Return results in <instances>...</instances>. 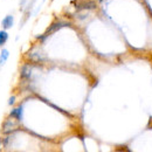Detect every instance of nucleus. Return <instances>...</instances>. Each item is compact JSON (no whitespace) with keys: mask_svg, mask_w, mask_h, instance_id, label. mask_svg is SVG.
Instances as JSON below:
<instances>
[{"mask_svg":"<svg viewBox=\"0 0 152 152\" xmlns=\"http://www.w3.org/2000/svg\"><path fill=\"white\" fill-rule=\"evenodd\" d=\"M13 25H14V17L11 15V14L6 15L1 21V26H2L4 29H10V28L13 27Z\"/></svg>","mask_w":152,"mask_h":152,"instance_id":"obj_1","label":"nucleus"},{"mask_svg":"<svg viewBox=\"0 0 152 152\" xmlns=\"http://www.w3.org/2000/svg\"><path fill=\"white\" fill-rule=\"evenodd\" d=\"M10 116H11L12 118H15L17 121H21V119H22V107H18V108L12 109Z\"/></svg>","mask_w":152,"mask_h":152,"instance_id":"obj_2","label":"nucleus"},{"mask_svg":"<svg viewBox=\"0 0 152 152\" xmlns=\"http://www.w3.org/2000/svg\"><path fill=\"white\" fill-rule=\"evenodd\" d=\"M63 26H66V23H63V22H55V23H53L48 29H47V32H46V34H45V37H42V39H45L48 34H50V33H53V32H55L57 31L58 28H61V27H63Z\"/></svg>","mask_w":152,"mask_h":152,"instance_id":"obj_3","label":"nucleus"},{"mask_svg":"<svg viewBox=\"0 0 152 152\" xmlns=\"http://www.w3.org/2000/svg\"><path fill=\"white\" fill-rule=\"evenodd\" d=\"M8 57H10V52L6 48L1 49V52H0V66H4L7 62Z\"/></svg>","mask_w":152,"mask_h":152,"instance_id":"obj_4","label":"nucleus"},{"mask_svg":"<svg viewBox=\"0 0 152 152\" xmlns=\"http://www.w3.org/2000/svg\"><path fill=\"white\" fill-rule=\"evenodd\" d=\"M8 40V33L6 32V29L0 31V47H2Z\"/></svg>","mask_w":152,"mask_h":152,"instance_id":"obj_5","label":"nucleus"},{"mask_svg":"<svg viewBox=\"0 0 152 152\" xmlns=\"http://www.w3.org/2000/svg\"><path fill=\"white\" fill-rule=\"evenodd\" d=\"M15 103V96H11L8 99V105H13Z\"/></svg>","mask_w":152,"mask_h":152,"instance_id":"obj_6","label":"nucleus"},{"mask_svg":"<svg viewBox=\"0 0 152 152\" xmlns=\"http://www.w3.org/2000/svg\"><path fill=\"white\" fill-rule=\"evenodd\" d=\"M0 149H1V139H0Z\"/></svg>","mask_w":152,"mask_h":152,"instance_id":"obj_7","label":"nucleus"}]
</instances>
